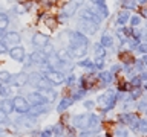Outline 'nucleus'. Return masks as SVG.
<instances>
[{
	"instance_id": "864d4df0",
	"label": "nucleus",
	"mask_w": 147,
	"mask_h": 137,
	"mask_svg": "<svg viewBox=\"0 0 147 137\" xmlns=\"http://www.w3.org/2000/svg\"><path fill=\"white\" fill-rule=\"evenodd\" d=\"M136 2L140 3V5H146V3H147V0H136Z\"/></svg>"
},
{
	"instance_id": "c85d7f7f",
	"label": "nucleus",
	"mask_w": 147,
	"mask_h": 137,
	"mask_svg": "<svg viewBox=\"0 0 147 137\" xmlns=\"http://www.w3.org/2000/svg\"><path fill=\"white\" fill-rule=\"evenodd\" d=\"M40 78H41V73H38V72H34V73H31V75H29V84H32V85L35 87Z\"/></svg>"
},
{
	"instance_id": "13d9d810",
	"label": "nucleus",
	"mask_w": 147,
	"mask_h": 137,
	"mask_svg": "<svg viewBox=\"0 0 147 137\" xmlns=\"http://www.w3.org/2000/svg\"><path fill=\"white\" fill-rule=\"evenodd\" d=\"M144 87H146V88H147V81H146V84H144Z\"/></svg>"
},
{
	"instance_id": "f704fd0d",
	"label": "nucleus",
	"mask_w": 147,
	"mask_h": 137,
	"mask_svg": "<svg viewBox=\"0 0 147 137\" xmlns=\"http://www.w3.org/2000/svg\"><path fill=\"white\" fill-rule=\"evenodd\" d=\"M6 123H9L8 114H5L3 111H0V125H6Z\"/></svg>"
},
{
	"instance_id": "5fc2aeb1",
	"label": "nucleus",
	"mask_w": 147,
	"mask_h": 137,
	"mask_svg": "<svg viewBox=\"0 0 147 137\" xmlns=\"http://www.w3.org/2000/svg\"><path fill=\"white\" fill-rule=\"evenodd\" d=\"M5 38V34H3V31H0V41H3Z\"/></svg>"
},
{
	"instance_id": "cd10ccee",
	"label": "nucleus",
	"mask_w": 147,
	"mask_h": 137,
	"mask_svg": "<svg viewBox=\"0 0 147 137\" xmlns=\"http://www.w3.org/2000/svg\"><path fill=\"white\" fill-rule=\"evenodd\" d=\"M94 53H95V57L96 58H103L104 57V47H103V46H101V44H95L94 46Z\"/></svg>"
},
{
	"instance_id": "49530a36",
	"label": "nucleus",
	"mask_w": 147,
	"mask_h": 137,
	"mask_svg": "<svg viewBox=\"0 0 147 137\" xmlns=\"http://www.w3.org/2000/svg\"><path fill=\"white\" fill-rule=\"evenodd\" d=\"M94 105H95V102H94V100H84V107L86 108H94Z\"/></svg>"
},
{
	"instance_id": "603ef678",
	"label": "nucleus",
	"mask_w": 147,
	"mask_h": 137,
	"mask_svg": "<svg viewBox=\"0 0 147 137\" xmlns=\"http://www.w3.org/2000/svg\"><path fill=\"white\" fill-rule=\"evenodd\" d=\"M140 78H141V81H147V73H142Z\"/></svg>"
},
{
	"instance_id": "b1692460",
	"label": "nucleus",
	"mask_w": 147,
	"mask_h": 137,
	"mask_svg": "<svg viewBox=\"0 0 147 137\" xmlns=\"http://www.w3.org/2000/svg\"><path fill=\"white\" fill-rule=\"evenodd\" d=\"M98 79L103 81V84H109V82L113 81V73L112 72H103L98 75Z\"/></svg>"
},
{
	"instance_id": "6ab92c4d",
	"label": "nucleus",
	"mask_w": 147,
	"mask_h": 137,
	"mask_svg": "<svg viewBox=\"0 0 147 137\" xmlns=\"http://www.w3.org/2000/svg\"><path fill=\"white\" fill-rule=\"evenodd\" d=\"M119 59H121L123 64H126V66H130V64L135 63V58H133L132 52H123V53H119Z\"/></svg>"
},
{
	"instance_id": "39448f33",
	"label": "nucleus",
	"mask_w": 147,
	"mask_h": 137,
	"mask_svg": "<svg viewBox=\"0 0 147 137\" xmlns=\"http://www.w3.org/2000/svg\"><path fill=\"white\" fill-rule=\"evenodd\" d=\"M49 37L46 35V34H43V32H35L34 35H32V46L34 47H37V49H43L46 44H49Z\"/></svg>"
},
{
	"instance_id": "4468645a",
	"label": "nucleus",
	"mask_w": 147,
	"mask_h": 137,
	"mask_svg": "<svg viewBox=\"0 0 147 137\" xmlns=\"http://www.w3.org/2000/svg\"><path fill=\"white\" fill-rule=\"evenodd\" d=\"M0 111H3L5 114H11L14 111V104H12V99H8L5 98L2 102H0Z\"/></svg>"
},
{
	"instance_id": "72a5a7b5",
	"label": "nucleus",
	"mask_w": 147,
	"mask_h": 137,
	"mask_svg": "<svg viewBox=\"0 0 147 137\" xmlns=\"http://www.w3.org/2000/svg\"><path fill=\"white\" fill-rule=\"evenodd\" d=\"M123 6L126 9H136V5L132 2V0H124L123 2Z\"/></svg>"
},
{
	"instance_id": "4c0bfd02",
	"label": "nucleus",
	"mask_w": 147,
	"mask_h": 137,
	"mask_svg": "<svg viewBox=\"0 0 147 137\" xmlns=\"http://www.w3.org/2000/svg\"><path fill=\"white\" fill-rule=\"evenodd\" d=\"M9 52V47H8V44L5 43V41H0V55H3V53H8Z\"/></svg>"
},
{
	"instance_id": "f257e3e1",
	"label": "nucleus",
	"mask_w": 147,
	"mask_h": 137,
	"mask_svg": "<svg viewBox=\"0 0 147 137\" xmlns=\"http://www.w3.org/2000/svg\"><path fill=\"white\" fill-rule=\"evenodd\" d=\"M81 3H83L81 0H69V2H66L61 6V9H60V14L57 15L58 21H64L66 18L72 17L77 12V9L81 6Z\"/></svg>"
},
{
	"instance_id": "c03bdc74",
	"label": "nucleus",
	"mask_w": 147,
	"mask_h": 137,
	"mask_svg": "<svg viewBox=\"0 0 147 137\" xmlns=\"http://www.w3.org/2000/svg\"><path fill=\"white\" fill-rule=\"evenodd\" d=\"M138 110H140V111H146L147 110V102L146 100H141V102L138 104Z\"/></svg>"
},
{
	"instance_id": "a18cd8bd",
	"label": "nucleus",
	"mask_w": 147,
	"mask_h": 137,
	"mask_svg": "<svg viewBox=\"0 0 147 137\" xmlns=\"http://www.w3.org/2000/svg\"><path fill=\"white\" fill-rule=\"evenodd\" d=\"M77 81V78H75V75H69L67 78H66V82H67V85H72L74 82Z\"/></svg>"
},
{
	"instance_id": "dca6fc26",
	"label": "nucleus",
	"mask_w": 147,
	"mask_h": 137,
	"mask_svg": "<svg viewBox=\"0 0 147 137\" xmlns=\"http://www.w3.org/2000/svg\"><path fill=\"white\" fill-rule=\"evenodd\" d=\"M74 102H75V100H74L72 98H63V99L58 102V105H57V111H58L60 114L64 113V111H66V110L71 107Z\"/></svg>"
},
{
	"instance_id": "aec40b11",
	"label": "nucleus",
	"mask_w": 147,
	"mask_h": 137,
	"mask_svg": "<svg viewBox=\"0 0 147 137\" xmlns=\"http://www.w3.org/2000/svg\"><path fill=\"white\" fill-rule=\"evenodd\" d=\"M80 18L81 20H87V21H94V12L89 8H83L80 11Z\"/></svg>"
},
{
	"instance_id": "7ed1b4c3",
	"label": "nucleus",
	"mask_w": 147,
	"mask_h": 137,
	"mask_svg": "<svg viewBox=\"0 0 147 137\" xmlns=\"http://www.w3.org/2000/svg\"><path fill=\"white\" fill-rule=\"evenodd\" d=\"M78 27H80V32L84 35H94L96 34V29H98V25H95L94 21H87V20H81L78 21Z\"/></svg>"
},
{
	"instance_id": "a878e982",
	"label": "nucleus",
	"mask_w": 147,
	"mask_h": 137,
	"mask_svg": "<svg viewBox=\"0 0 147 137\" xmlns=\"http://www.w3.org/2000/svg\"><path fill=\"white\" fill-rule=\"evenodd\" d=\"M9 26V17L6 12H0V31H5Z\"/></svg>"
},
{
	"instance_id": "bf43d9fd",
	"label": "nucleus",
	"mask_w": 147,
	"mask_h": 137,
	"mask_svg": "<svg viewBox=\"0 0 147 137\" xmlns=\"http://www.w3.org/2000/svg\"><path fill=\"white\" fill-rule=\"evenodd\" d=\"M146 113H147V110H146Z\"/></svg>"
},
{
	"instance_id": "a19ab883",
	"label": "nucleus",
	"mask_w": 147,
	"mask_h": 137,
	"mask_svg": "<svg viewBox=\"0 0 147 137\" xmlns=\"http://www.w3.org/2000/svg\"><path fill=\"white\" fill-rule=\"evenodd\" d=\"M130 23H132V26L135 27V26H138L141 23V18H140V15H133V17H130Z\"/></svg>"
},
{
	"instance_id": "9d476101",
	"label": "nucleus",
	"mask_w": 147,
	"mask_h": 137,
	"mask_svg": "<svg viewBox=\"0 0 147 137\" xmlns=\"http://www.w3.org/2000/svg\"><path fill=\"white\" fill-rule=\"evenodd\" d=\"M87 122H89V114H77L72 117V126L80 128L83 131H84V128H87Z\"/></svg>"
},
{
	"instance_id": "a211bd4d",
	"label": "nucleus",
	"mask_w": 147,
	"mask_h": 137,
	"mask_svg": "<svg viewBox=\"0 0 147 137\" xmlns=\"http://www.w3.org/2000/svg\"><path fill=\"white\" fill-rule=\"evenodd\" d=\"M98 126H100V117L96 116V114H89V122H87V128H89V131L98 130Z\"/></svg>"
},
{
	"instance_id": "ddd939ff",
	"label": "nucleus",
	"mask_w": 147,
	"mask_h": 137,
	"mask_svg": "<svg viewBox=\"0 0 147 137\" xmlns=\"http://www.w3.org/2000/svg\"><path fill=\"white\" fill-rule=\"evenodd\" d=\"M29 58H31V61H32V64H46V61H48V57L43 53V52H32L31 55H29Z\"/></svg>"
},
{
	"instance_id": "f03ea898",
	"label": "nucleus",
	"mask_w": 147,
	"mask_h": 137,
	"mask_svg": "<svg viewBox=\"0 0 147 137\" xmlns=\"http://www.w3.org/2000/svg\"><path fill=\"white\" fill-rule=\"evenodd\" d=\"M12 104H14V111H17V113H20L22 116H26L28 111H29V102H28V99L25 98V96H14L12 98Z\"/></svg>"
},
{
	"instance_id": "6e6d98bb",
	"label": "nucleus",
	"mask_w": 147,
	"mask_h": 137,
	"mask_svg": "<svg viewBox=\"0 0 147 137\" xmlns=\"http://www.w3.org/2000/svg\"><path fill=\"white\" fill-rule=\"evenodd\" d=\"M2 136H5V130H3V128H0V137H2Z\"/></svg>"
},
{
	"instance_id": "ea45409f",
	"label": "nucleus",
	"mask_w": 147,
	"mask_h": 137,
	"mask_svg": "<svg viewBox=\"0 0 147 137\" xmlns=\"http://www.w3.org/2000/svg\"><path fill=\"white\" fill-rule=\"evenodd\" d=\"M130 84H132L133 87H135V88H138V87L141 85V78H140V76H133V78H132V82H130Z\"/></svg>"
},
{
	"instance_id": "2f4dec72",
	"label": "nucleus",
	"mask_w": 147,
	"mask_h": 137,
	"mask_svg": "<svg viewBox=\"0 0 147 137\" xmlns=\"http://www.w3.org/2000/svg\"><path fill=\"white\" fill-rule=\"evenodd\" d=\"M78 66L83 67V68H94V63L90 61V59H81V61H78Z\"/></svg>"
},
{
	"instance_id": "0eeeda50",
	"label": "nucleus",
	"mask_w": 147,
	"mask_h": 137,
	"mask_svg": "<svg viewBox=\"0 0 147 137\" xmlns=\"http://www.w3.org/2000/svg\"><path fill=\"white\" fill-rule=\"evenodd\" d=\"M11 84L14 87H25L26 84H29V75H28L26 72L16 73V75H12V78H11Z\"/></svg>"
},
{
	"instance_id": "1a4fd4ad",
	"label": "nucleus",
	"mask_w": 147,
	"mask_h": 137,
	"mask_svg": "<svg viewBox=\"0 0 147 137\" xmlns=\"http://www.w3.org/2000/svg\"><path fill=\"white\" fill-rule=\"evenodd\" d=\"M3 41H5L8 46L16 47V46H20L22 37H20V34H18V32H16V31H9V32H6V34H5Z\"/></svg>"
},
{
	"instance_id": "20e7f679",
	"label": "nucleus",
	"mask_w": 147,
	"mask_h": 137,
	"mask_svg": "<svg viewBox=\"0 0 147 137\" xmlns=\"http://www.w3.org/2000/svg\"><path fill=\"white\" fill-rule=\"evenodd\" d=\"M26 99L31 105H46L48 104V98H46L41 91H31V93L26 96Z\"/></svg>"
},
{
	"instance_id": "4be33fe9",
	"label": "nucleus",
	"mask_w": 147,
	"mask_h": 137,
	"mask_svg": "<svg viewBox=\"0 0 147 137\" xmlns=\"http://www.w3.org/2000/svg\"><path fill=\"white\" fill-rule=\"evenodd\" d=\"M57 57L60 58V61H61V63H69L72 59V57L69 55V52H67L66 49H60L58 52H57Z\"/></svg>"
},
{
	"instance_id": "37998d69",
	"label": "nucleus",
	"mask_w": 147,
	"mask_h": 137,
	"mask_svg": "<svg viewBox=\"0 0 147 137\" xmlns=\"http://www.w3.org/2000/svg\"><path fill=\"white\" fill-rule=\"evenodd\" d=\"M104 63H103V58H96V61L94 63V67L95 68H103Z\"/></svg>"
},
{
	"instance_id": "f3484780",
	"label": "nucleus",
	"mask_w": 147,
	"mask_h": 137,
	"mask_svg": "<svg viewBox=\"0 0 147 137\" xmlns=\"http://www.w3.org/2000/svg\"><path fill=\"white\" fill-rule=\"evenodd\" d=\"M45 25L49 27V29H57L58 27V18H57V15H46L45 17Z\"/></svg>"
},
{
	"instance_id": "79ce46f5",
	"label": "nucleus",
	"mask_w": 147,
	"mask_h": 137,
	"mask_svg": "<svg viewBox=\"0 0 147 137\" xmlns=\"http://www.w3.org/2000/svg\"><path fill=\"white\" fill-rule=\"evenodd\" d=\"M140 131L144 132V134L147 132V120H146V119H144V120H140Z\"/></svg>"
},
{
	"instance_id": "09e8293b",
	"label": "nucleus",
	"mask_w": 147,
	"mask_h": 137,
	"mask_svg": "<svg viewBox=\"0 0 147 137\" xmlns=\"http://www.w3.org/2000/svg\"><path fill=\"white\" fill-rule=\"evenodd\" d=\"M141 61H142V64H144V66L147 67V55H144V57H142V59H141Z\"/></svg>"
},
{
	"instance_id": "e433bc0d",
	"label": "nucleus",
	"mask_w": 147,
	"mask_h": 137,
	"mask_svg": "<svg viewBox=\"0 0 147 137\" xmlns=\"http://www.w3.org/2000/svg\"><path fill=\"white\" fill-rule=\"evenodd\" d=\"M54 132H52V128H46L40 132V137H52Z\"/></svg>"
},
{
	"instance_id": "de8ad7c7",
	"label": "nucleus",
	"mask_w": 147,
	"mask_h": 137,
	"mask_svg": "<svg viewBox=\"0 0 147 137\" xmlns=\"http://www.w3.org/2000/svg\"><path fill=\"white\" fill-rule=\"evenodd\" d=\"M140 94H141V90H140V88H136V90L132 91V98H138Z\"/></svg>"
},
{
	"instance_id": "7c9ffc66",
	"label": "nucleus",
	"mask_w": 147,
	"mask_h": 137,
	"mask_svg": "<svg viewBox=\"0 0 147 137\" xmlns=\"http://www.w3.org/2000/svg\"><path fill=\"white\" fill-rule=\"evenodd\" d=\"M12 11L16 14H18V15H22V14L26 12V8H25V5H23V3H16V6L12 8Z\"/></svg>"
},
{
	"instance_id": "3c124183",
	"label": "nucleus",
	"mask_w": 147,
	"mask_h": 137,
	"mask_svg": "<svg viewBox=\"0 0 147 137\" xmlns=\"http://www.w3.org/2000/svg\"><path fill=\"white\" fill-rule=\"evenodd\" d=\"M119 68H121V67H119V66H113V67H112V70H110V72H112V73H113V72H118Z\"/></svg>"
},
{
	"instance_id": "423d86ee",
	"label": "nucleus",
	"mask_w": 147,
	"mask_h": 137,
	"mask_svg": "<svg viewBox=\"0 0 147 137\" xmlns=\"http://www.w3.org/2000/svg\"><path fill=\"white\" fill-rule=\"evenodd\" d=\"M46 78L49 79V82L52 85H60V84H63V82L66 81L64 73L60 72V70H49L48 73H46Z\"/></svg>"
},
{
	"instance_id": "5701e85b",
	"label": "nucleus",
	"mask_w": 147,
	"mask_h": 137,
	"mask_svg": "<svg viewBox=\"0 0 147 137\" xmlns=\"http://www.w3.org/2000/svg\"><path fill=\"white\" fill-rule=\"evenodd\" d=\"M52 132L55 137H63L64 136V125L61 122L60 123H55V125L52 126Z\"/></svg>"
},
{
	"instance_id": "6e6552de",
	"label": "nucleus",
	"mask_w": 147,
	"mask_h": 137,
	"mask_svg": "<svg viewBox=\"0 0 147 137\" xmlns=\"http://www.w3.org/2000/svg\"><path fill=\"white\" fill-rule=\"evenodd\" d=\"M8 53H9V57H11L14 61H18V63H23L25 58H26V50H25V47H22V46L11 47Z\"/></svg>"
},
{
	"instance_id": "bb28decb",
	"label": "nucleus",
	"mask_w": 147,
	"mask_h": 137,
	"mask_svg": "<svg viewBox=\"0 0 147 137\" xmlns=\"http://www.w3.org/2000/svg\"><path fill=\"white\" fill-rule=\"evenodd\" d=\"M11 78H12V75L8 70H2L0 72V84H8V82H11Z\"/></svg>"
},
{
	"instance_id": "4d7b16f0",
	"label": "nucleus",
	"mask_w": 147,
	"mask_h": 137,
	"mask_svg": "<svg viewBox=\"0 0 147 137\" xmlns=\"http://www.w3.org/2000/svg\"><path fill=\"white\" fill-rule=\"evenodd\" d=\"M8 2H9V3H12V2H16V0H8Z\"/></svg>"
},
{
	"instance_id": "58836bf2",
	"label": "nucleus",
	"mask_w": 147,
	"mask_h": 137,
	"mask_svg": "<svg viewBox=\"0 0 147 137\" xmlns=\"http://www.w3.org/2000/svg\"><path fill=\"white\" fill-rule=\"evenodd\" d=\"M115 137H127V131L124 130V128H118V130L115 131Z\"/></svg>"
},
{
	"instance_id": "9b49d317",
	"label": "nucleus",
	"mask_w": 147,
	"mask_h": 137,
	"mask_svg": "<svg viewBox=\"0 0 147 137\" xmlns=\"http://www.w3.org/2000/svg\"><path fill=\"white\" fill-rule=\"evenodd\" d=\"M45 113H48V107H46V105H32L26 116L35 119V117L41 116V114H45Z\"/></svg>"
},
{
	"instance_id": "412c9836",
	"label": "nucleus",
	"mask_w": 147,
	"mask_h": 137,
	"mask_svg": "<svg viewBox=\"0 0 147 137\" xmlns=\"http://www.w3.org/2000/svg\"><path fill=\"white\" fill-rule=\"evenodd\" d=\"M100 44L101 46H103V47L106 49V47H112V46H113V38H112V37H110L109 34H104L103 37H101V41H100Z\"/></svg>"
},
{
	"instance_id": "473e14b6",
	"label": "nucleus",
	"mask_w": 147,
	"mask_h": 137,
	"mask_svg": "<svg viewBox=\"0 0 147 137\" xmlns=\"http://www.w3.org/2000/svg\"><path fill=\"white\" fill-rule=\"evenodd\" d=\"M41 52H43V53L46 55V57H51V55H54V53H55V52H54V46L51 44V43H49V44H46Z\"/></svg>"
},
{
	"instance_id": "2eb2a0df",
	"label": "nucleus",
	"mask_w": 147,
	"mask_h": 137,
	"mask_svg": "<svg viewBox=\"0 0 147 137\" xmlns=\"http://www.w3.org/2000/svg\"><path fill=\"white\" fill-rule=\"evenodd\" d=\"M37 88H38L40 91H51L52 90V84L49 82V79L46 76H41L40 79H38V82H37Z\"/></svg>"
},
{
	"instance_id": "c9c22d12",
	"label": "nucleus",
	"mask_w": 147,
	"mask_h": 137,
	"mask_svg": "<svg viewBox=\"0 0 147 137\" xmlns=\"http://www.w3.org/2000/svg\"><path fill=\"white\" fill-rule=\"evenodd\" d=\"M136 52H140V53H142V55H147V43L138 44V46H136Z\"/></svg>"
},
{
	"instance_id": "8fccbe9b",
	"label": "nucleus",
	"mask_w": 147,
	"mask_h": 137,
	"mask_svg": "<svg viewBox=\"0 0 147 137\" xmlns=\"http://www.w3.org/2000/svg\"><path fill=\"white\" fill-rule=\"evenodd\" d=\"M140 14H141L142 17H146V18H147V11H146V9H141V11H140Z\"/></svg>"
},
{
	"instance_id": "393cba45",
	"label": "nucleus",
	"mask_w": 147,
	"mask_h": 137,
	"mask_svg": "<svg viewBox=\"0 0 147 137\" xmlns=\"http://www.w3.org/2000/svg\"><path fill=\"white\" fill-rule=\"evenodd\" d=\"M129 20H130V15H129L127 11H121L118 14V17H117V23H118V25H126Z\"/></svg>"
},
{
	"instance_id": "c756f323",
	"label": "nucleus",
	"mask_w": 147,
	"mask_h": 137,
	"mask_svg": "<svg viewBox=\"0 0 147 137\" xmlns=\"http://www.w3.org/2000/svg\"><path fill=\"white\" fill-rule=\"evenodd\" d=\"M11 93H12L11 87L0 85V96H2V98H8V96H11Z\"/></svg>"
},
{
	"instance_id": "f8f14e48",
	"label": "nucleus",
	"mask_w": 147,
	"mask_h": 137,
	"mask_svg": "<svg viewBox=\"0 0 147 137\" xmlns=\"http://www.w3.org/2000/svg\"><path fill=\"white\" fill-rule=\"evenodd\" d=\"M96 82H98V76L95 75H86L84 78L81 79V84H83V88H94L96 85Z\"/></svg>"
}]
</instances>
